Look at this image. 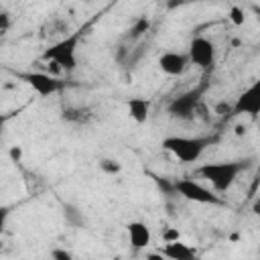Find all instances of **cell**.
I'll list each match as a JSON object with an SVG mask.
<instances>
[{"label":"cell","instance_id":"1","mask_svg":"<svg viewBox=\"0 0 260 260\" xmlns=\"http://www.w3.org/2000/svg\"><path fill=\"white\" fill-rule=\"evenodd\" d=\"M246 160H221V162H205L197 169V175L211 183V187L219 193L228 191L242 171H246Z\"/></svg>","mask_w":260,"mask_h":260},{"label":"cell","instance_id":"2","mask_svg":"<svg viewBox=\"0 0 260 260\" xmlns=\"http://www.w3.org/2000/svg\"><path fill=\"white\" fill-rule=\"evenodd\" d=\"M211 142H215V136H167L162 148L181 162H195Z\"/></svg>","mask_w":260,"mask_h":260},{"label":"cell","instance_id":"3","mask_svg":"<svg viewBox=\"0 0 260 260\" xmlns=\"http://www.w3.org/2000/svg\"><path fill=\"white\" fill-rule=\"evenodd\" d=\"M79 41H81V30H73L71 35L63 37L61 41H57L49 49H45L41 59L55 63V65H59L65 71H73L77 67V47H79Z\"/></svg>","mask_w":260,"mask_h":260},{"label":"cell","instance_id":"4","mask_svg":"<svg viewBox=\"0 0 260 260\" xmlns=\"http://www.w3.org/2000/svg\"><path fill=\"white\" fill-rule=\"evenodd\" d=\"M12 73H14L16 79L24 81L41 98L53 95V93L67 87V81L63 77H57V75H51V73H45V71H12Z\"/></svg>","mask_w":260,"mask_h":260},{"label":"cell","instance_id":"5","mask_svg":"<svg viewBox=\"0 0 260 260\" xmlns=\"http://www.w3.org/2000/svg\"><path fill=\"white\" fill-rule=\"evenodd\" d=\"M173 187L187 201L201 203V205H223V199L219 195H215V191H211L205 185H201L199 181H193V179H187L185 177V179L175 181Z\"/></svg>","mask_w":260,"mask_h":260},{"label":"cell","instance_id":"6","mask_svg":"<svg viewBox=\"0 0 260 260\" xmlns=\"http://www.w3.org/2000/svg\"><path fill=\"white\" fill-rule=\"evenodd\" d=\"M187 57L191 65H197L201 69H209L215 65V57H217V49L213 45V41L205 39V37H193L187 49Z\"/></svg>","mask_w":260,"mask_h":260},{"label":"cell","instance_id":"7","mask_svg":"<svg viewBox=\"0 0 260 260\" xmlns=\"http://www.w3.org/2000/svg\"><path fill=\"white\" fill-rule=\"evenodd\" d=\"M199 102H201V89H191V91H185L181 95H177L171 104H169V114L173 118H179V120H191L195 118V112L199 108Z\"/></svg>","mask_w":260,"mask_h":260},{"label":"cell","instance_id":"8","mask_svg":"<svg viewBox=\"0 0 260 260\" xmlns=\"http://www.w3.org/2000/svg\"><path fill=\"white\" fill-rule=\"evenodd\" d=\"M240 114H248L250 118H258L260 114V91H258V85L252 83L248 89H244L236 104H234V116H240Z\"/></svg>","mask_w":260,"mask_h":260},{"label":"cell","instance_id":"9","mask_svg":"<svg viewBox=\"0 0 260 260\" xmlns=\"http://www.w3.org/2000/svg\"><path fill=\"white\" fill-rule=\"evenodd\" d=\"M189 57L187 53H181V51H165L160 57H158V69L165 73V75H183L187 69H189Z\"/></svg>","mask_w":260,"mask_h":260},{"label":"cell","instance_id":"10","mask_svg":"<svg viewBox=\"0 0 260 260\" xmlns=\"http://www.w3.org/2000/svg\"><path fill=\"white\" fill-rule=\"evenodd\" d=\"M126 232H128V242H130L132 248L142 250L150 244V228L144 221H140V219L130 221L126 225Z\"/></svg>","mask_w":260,"mask_h":260},{"label":"cell","instance_id":"11","mask_svg":"<svg viewBox=\"0 0 260 260\" xmlns=\"http://www.w3.org/2000/svg\"><path fill=\"white\" fill-rule=\"evenodd\" d=\"M126 106H128V116H130L136 124H144V122L148 120V114H150V100L136 95V98H130Z\"/></svg>","mask_w":260,"mask_h":260},{"label":"cell","instance_id":"12","mask_svg":"<svg viewBox=\"0 0 260 260\" xmlns=\"http://www.w3.org/2000/svg\"><path fill=\"white\" fill-rule=\"evenodd\" d=\"M160 254L167 256V258H173V260H191V258H195V250L189 248L187 244H183L179 238L167 242V246L160 250Z\"/></svg>","mask_w":260,"mask_h":260},{"label":"cell","instance_id":"13","mask_svg":"<svg viewBox=\"0 0 260 260\" xmlns=\"http://www.w3.org/2000/svg\"><path fill=\"white\" fill-rule=\"evenodd\" d=\"M230 20L236 24V26H240V24H244V20H246V14H244V10L240 8V6H232L230 8Z\"/></svg>","mask_w":260,"mask_h":260},{"label":"cell","instance_id":"14","mask_svg":"<svg viewBox=\"0 0 260 260\" xmlns=\"http://www.w3.org/2000/svg\"><path fill=\"white\" fill-rule=\"evenodd\" d=\"M8 215H10V207H6V205H0V236H2V232H4V228H6Z\"/></svg>","mask_w":260,"mask_h":260},{"label":"cell","instance_id":"15","mask_svg":"<svg viewBox=\"0 0 260 260\" xmlns=\"http://www.w3.org/2000/svg\"><path fill=\"white\" fill-rule=\"evenodd\" d=\"M10 14L6 12V10H0V32H4V30H8L10 28Z\"/></svg>","mask_w":260,"mask_h":260},{"label":"cell","instance_id":"16","mask_svg":"<svg viewBox=\"0 0 260 260\" xmlns=\"http://www.w3.org/2000/svg\"><path fill=\"white\" fill-rule=\"evenodd\" d=\"M100 165H102V169L108 171V173H118V171H120V165H118L116 160H102Z\"/></svg>","mask_w":260,"mask_h":260},{"label":"cell","instance_id":"17","mask_svg":"<svg viewBox=\"0 0 260 260\" xmlns=\"http://www.w3.org/2000/svg\"><path fill=\"white\" fill-rule=\"evenodd\" d=\"M51 256H53V258H59V260H69V258H71V254L65 252V250H53Z\"/></svg>","mask_w":260,"mask_h":260},{"label":"cell","instance_id":"18","mask_svg":"<svg viewBox=\"0 0 260 260\" xmlns=\"http://www.w3.org/2000/svg\"><path fill=\"white\" fill-rule=\"evenodd\" d=\"M8 118H10V114H0V136H2V132H4V126H6Z\"/></svg>","mask_w":260,"mask_h":260},{"label":"cell","instance_id":"19","mask_svg":"<svg viewBox=\"0 0 260 260\" xmlns=\"http://www.w3.org/2000/svg\"><path fill=\"white\" fill-rule=\"evenodd\" d=\"M10 156L18 160V158H20V148H18V146H16V148H10Z\"/></svg>","mask_w":260,"mask_h":260}]
</instances>
